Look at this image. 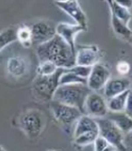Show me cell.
<instances>
[{
  "label": "cell",
  "instance_id": "30",
  "mask_svg": "<svg viewBox=\"0 0 132 151\" xmlns=\"http://www.w3.org/2000/svg\"><path fill=\"white\" fill-rule=\"evenodd\" d=\"M114 1L128 9L132 8V0H114Z\"/></svg>",
  "mask_w": 132,
  "mask_h": 151
},
{
  "label": "cell",
  "instance_id": "1",
  "mask_svg": "<svg viewBox=\"0 0 132 151\" xmlns=\"http://www.w3.org/2000/svg\"><path fill=\"white\" fill-rule=\"evenodd\" d=\"M37 55L40 61H52L59 68L68 69L75 64V53L58 34H55L50 40L38 45Z\"/></svg>",
  "mask_w": 132,
  "mask_h": 151
},
{
  "label": "cell",
  "instance_id": "6",
  "mask_svg": "<svg viewBox=\"0 0 132 151\" xmlns=\"http://www.w3.org/2000/svg\"><path fill=\"white\" fill-rule=\"evenodd\" d=\"M50 109L55 119L63 127H70L83 113L77 108L52 99Z\"/></svg>",
  "mask_w": 132,
  "mask_h": 151
},
{
  "label": "cell",
  "instance_id": "26",
  "mask_svg": "<svg viewBox=\"0 0 132 151\" xmlns=\"http://www.w3.org/2000/svg\"><path fill=\"white\" fill-rule=\"evenodd\" d=\"M70 71H72L75 74H77V76L84 78H88L90 73H91L92 66H83V65H77L75 64L73 67L68 68Z\"/></svg>",
  "mask_w": 132,
  "mask_h": 151
},
{
  "label": "cell",
  "instance_id": "3",
  "mask_svg": "<svg viewBox=\"0 0 132 151\" xmlns=\"http://www.w3.org/2000/svg\"><path fill=\"white\" fill-rule=\"evenodd\" d=\"M63 70V68H58L54 74L49 76L38 75L33 81L32 86L35 96L45 101L52 100L56 89L60 85V78Z\"/></svg>",
  "mask_w": 132,
  "mask_h": 151
},
{
  "label": "cell",
  "instance_id": "22",
  "mask_svg": "<svg viewBox=\"0 0 132 151\" xmlns=\"http://www.w3.org/2000/svg\"><path fill=\"white\" fill-rule=\"evenodd\" d=\"M16 41V29H14V28L4 29L3 31L0 32V51H2L6 46L9 45Z\"/></svg>",
  "mask_w": 132,
  "mask_h": 151
},
{
  "label": "cell",
  "instance_id": "24",
  "mask_svg": "<svg viewBox=\"0 0 132 151\" xmlns=\"http://www.w3.org/2000/svg\"><path fill=\"white\" fill-rule=\"evenodd\" d=\"M58 68H59L58 66L52 63V61L42 60L40 61V64L38 65L37 73L38 75H42V76H49L54 74L58 70Z\"/></svg>",
  "mask_w": 132,
  "mask_h": 151
},
{
  "label": "cell",
  "instance_id": "23",
  "mask_svg": "<svg viewBox=\"0 0 132 151\" xmlns=\"http://www.w3.org/2000/svg\"><path fill=\"white\" fill-rule=\"evenodd\" d=\"M97 136H98V132H87V133L75 136L74 144L77 146H79V147H84V146L93 144V142Z\"/></svg>",
  "mask_w": 132,
  "mask_h": 151
},
{
  "label": "cell",
  "instance_id": "9",
  "mask_svg": "<svg viewBox=\"0 0 132 151\" xmlns=\"http://www.w3.org/2000/svg\"><path fill=\"white\" fill-rule=\"evenodd\" d=\"M110 78V71L105 64L98 63L92 66L91 73L87 78V85L93 92L102 91L108 80Z\"/></svg>",
  "mask_w": 132,
  "mask_h": 151
},
{
  "label": "cell",
  "instance_id": "11",
  "mask_svg": "<svg viewBox=\"0 0 132 151\" xmlns=\"http://www.w3.org/2000/svg\"><path fill=\"white\" fill-rule=\"evenodd\" d=\"M32 45H41L50 40L56 34V27L45 22H36L30 27Z\"/></svg>",
  "mask_w": 132,
  "mask_h": 151
},
{
  "label": "cell",
  "instance_id": "12",
  "mask_svg": "<svg viewBox=\"0 0 132 151\" xmlns=\"http://www.w3.org/2000/svg\"><path fill=\"white\" fill-rule=\"evenodd\" d=\"M61 11L67 13L70 17H72L77 24L82 26L87 29V16L81 7L79 6L77 0H70L67 2L55 3Z\"/></svg>",
  "mask_w": 132,
  "mask_h": 151
},
{
  "label": "cell",
  "instance_id": "4",
  "mask_svg": "<svg viewBox=\"0 0 132 151\" xmlns=\"http://www.w3.org/2000/svg\"><path fill=\"white\" fill-rule=\"evenodd\" d=\"M20 129L29 138L40 136L45 127V118L44 114L37 110H29L23 113L19 118Z\"/></svg>",
  "mask_w": 132,
  "mask_h": 151
},
{
  "label": "cell",
  "instance_id": "28",
  "mask_svg": "<svg viewBox=\"0 0 132 151\" xmlns=\"http://www.w3.org/2000/svg\"><path fill=\"white\" fill-rule=\"evenodd\" d=\"M123 144L126 150H132V129L124 134Z\"/></svg>",
  "mask_w": 132,
  "mask_h": 151
},
{
  "label": "cell",
  "instance_id": "29",
  "mask_svg": "<svg viewBox=\"0 0 132 151\" xmlns=\"http://www.w3.org/2000/svg\"><path fill=\"white\" fill-rule=\"evenodd\" d=\"M127 115L132 117V91L129 90V93L127 94L126 102V107L124 111Z\"/></svg>",
  "mask_w": 132,
  "mask_h": 151
},
{
  "label": "cell",
  "instance_id": "25",
  "mask_svg": "<svg viewBox=\"0 0 132 151\" xmlns=\"http://www.w3.org/2000/svg\"><path fill=\"white\" fill-rule=\"evenodd\" d=\"M93 147H94V150L95 151H104V150H116L113 146L108 143V142L102 137L101 135H99L95 138L93 142Z\"/></svg>",
  "mask_w": 132,
  "mask_h": 151
},
{
  "label": "cell",
  "instance_id": "20",
  "mask_svg": "<svg viewBox=\"0 0 132 151\" xmlns=\"http://www.w3.org/2000/svg\"><path fill=\"white\" fill-rule=\"evenodd\" d=\"M74 83H83L87 84V78H84L75 74L69 69H64L60 78V85L62 84H74Z\"/></svg>",
  "mask_w": 132,
  "mask_h": 151
},
{
  "label": "cell",
  "instance_id": "21",
  "mask_svg": "<svg viewBox=\"0 0 132 151\" xmlns=\"http://www.w3.org/2000/svg\"><path fill=\"white\" fill-rule=\"evenodd\" d=\"M17 41H19L25 47H29L32 45V35L30 27L21 26L16 29Z\"/></svg>",
  "mask_w": 132,
  "mask_h": 151
},
{
  "label": "cell",
  "instance_id": "33",
  "mask_svg": "<svg viewBox=\"0 0 132 151\" xmlns=\"http://www.w3.org/2000/svg\"><path fill=\"white\" fill-rule=\"evenodd\" d=\"M130 90H131V91H132V84H131V87H130Z\"/></svg>",
  "mask_w": 132,
  "mask_h": 151
},
{
  "label": "cell",
  "instance_id": "15",
  "mask_svg": "<svg viewBox=\"0 0 132 151\" xmlns=\"http://www.w3.org/2000/svg\"><path fill=\"white\" fill-rule=\"evenodd\" d=\"M27 70V60L20 56H14L7 61V71L13 78H20L26 74Z\"/></svg>",
  "mask_w": 132,
  "mask_h": 151
},
{
  "label": "cell",
  "instance_id": "2",
  "mask_svg": "<svg viewBox=\"0 0 132 151\" xmlns=\"http://www.w3.org/2000/svg\"><path fill=\"white\" fill-rule=\"evenodd\" d=\"M91 92V89L87 84H62L59 85V87L56 89L52 99L77 108L84 113V103Z\"/></svg>",
  "mask_w": 132,
  "mask_h": 151
},
{
  "label": "cell",
  "instance_id": "32",
  "mask_svg": "<svg viewBox=\"0 0 132 151\" xmlns=\"http://www.w3.org/2000/svg\"><path fill=\"white\" fill-rule=\"evenodd\" d=\"M0 150H5V148L3 147V146H1V145H0Z\"/></svg>",
  "mask_w": 132,
  "mask_h": 151
},
{
  "label": "cell",
  "instance_id": "8",
  "mask_svg": "<svg viewBox=\"0 0 132 151\" xmlns=\"http://www.w3.org/2000/svg\"><path fill=\"white\" fill-rule=\"evenodd\" d=\"M102 51L97 45H80L75 48V64L83 66H93L100 63Z\"/></svg>",
  "mask_w": 132,
  "mask_h": 151
},
{
  "label": "cell",
  "instance_id": "34",
  "mask_svg": "<svg viewBox=\"0 0 132 151\" xmlns=\"http://www.w3.org/2000/svg\"><path fill=\"white\" fill-rule=\"evenodd\" d=\"M130 79H131V81H132V77H131V78H130Z\"/></svg>",
  "mask_w": 132,
  "mask_h": 151
},
{
  "label": "cell",
  "instance_id": "31",
  "mask_svg": "<svg viewBox=\"0 0 132 151\" xmlns=\"http://www.w3.org/2000/svg\"><path fill=\"white\" fill-rule=\"evenodd\" d=\"M70 1V0H54L55 3H61V2H67Z\"/></svg>",
  "mask_w": 132,
  "mask_h": 151
},
{
  "label": "cell",
  "instance_id": "19",
  "mask_svg": "<svg viewBox=\"0 0 132 151\" xmlns=\"http://www.w3.org/2000/svg\"><path fill=\"white\" fill-rule=\"evenodd\" d=\"M107 2L112 15H114L115 17L120 19L123 22H125L126 24H129L132 18V14L128 9L121 6V5L116 3L114 0H107Z\"/></svg>",
  "mask_w": 132,
  "mask_h": 151
},
{
  "label": "cell",
  "instance_id": "14",
  "mask_svg": "<svg viewBox=\"0 0 132 151\" xmlns=\"http://www.w3.org/2000/svg\"><path fill=\"white\" fill-rule=\"evenodd\" d=\"M74 137L87 132H98V125L95 118L88 114H81L78 119L75 123Z\"/></svg>",
  "mask_w": 132,
  "mask_h": 151
},
{
  "label": "cell",
  "instance_id": "13",
  "mask_svg": "<svg viewBox=\"0 0 132 151\" xmlns=\"http://www.w3.org/2000/svg\"><path fill=\"white\" fill-rule=\"evenodd\" d=\"M132 81L126 77L110 78L103 88V93L106 99H108L114 96H117L126 90L130 89Z\"/></svg>",
  "mask_w": 132,
  "mask_h": 151
},
{
  "label": "cell",
  "instance_id": "16",
  "mask_svg": "<svg viewBox=\"0 0 132 151\" xmlns=\"http://www.w3.org/2000/svg\"><path fill=\"white\" fill-rule=\"evenodd\" d=\"M106 117L114 122V124L123 131L124 134L132 129V117L127 115L125 111H108Z\"/></svg>",
  "mask_w": 132,
  "mask_h": 151
},
{
  "label": "cell",
  "instance_id": "17",
  "mask_svg": "<svg viewBox=\"0 0 132 151\" xmlns=\"http://www.w3.org/2000/svg\"><path fill=\"white\" fill-rule=\"evenodd\" d=\"M111 27L115 34L122 40L128 41L132 37V29L128 27V24H126L120 19H118L111 14Z\"/></svg>",
  "mask_w": 132,
  "mask_h": 151
},
{
  "label": "cell",
  "instance_id": "10",
  "mask_svg": "<svg viewBox=\"0 0 132 151\" xmlns=\"http://www.w3.org/2000/svg\"><path fill=\"white\" fill-rule=\"evenodd\" d=\"M87 29L78 24H69V23H60L56 27V34L60 36L62 39L71 46V48L75 53V37L80 32L86 31Z\"/></svg>",
  "mask_w": 132,
  "mask_h": 151
},
{
  "label": "cell",
  "instance_id": "27",
  "mask_svg": "<svg viewBox=\"0 0 132 151\" xmlns=\"http://www.w3.org/2000/svg\"><path fill=\"white\" fill-rule=\"evenodd\" d=\"M116 70L119 75L121 76H126L127 74L129 73L130 71V65L128 63H126L125 60H122V61H119V63H117L116 65Z\"/></svg>",
  "mask_w": 132,
  "mask_h": 151
},
{
  "label": "cell",
  "instance_id": "7",
  "mask_svg": "<svg viewBox=\"0 0 132 151\" xmlns=\"http://www.w3.org/2000/svg\"><path fill=\"white\" fill-rule=\"evenodd\" d=\"M108 112L107 99L98 92H91L84 103V113L93 118L105 117Z\"/></svg>",
  "mask_w": 132,
  "mask_h": 151
},
{
  "label": "cell",
  "instance_id": "5",
  "mask_svg": "<svg viewBox=\"0 0 132 151\" xmlns=\"http://www.w3.org/2000/svg\"><path fill=\"white\" fill-rule=\"evenodd\" d=\"M98 125V134L104 137L116 150H126L123 139L124 133L118 127L114 122L108 117H98L95 118Z\"/></svg>",
  "mask_w": 132,
  "mask_h": 151
},
{
  "label": "cell",
  "instance_id": "18",
  "mask_svg": "<svg viewBox=\"0 0 132 151\" xmlns=\"http://www.w3.org/2000/svg\"><path fill=\"white\" fill-rule=\"evenodd\" d=\"M129 90L123 92L117 96H114L110 98L107 99V104H108V111H113V112H118V111H124L125 107H126V102L127 98V94L129 93Z\"/></svg>",
  "mask_w": 132,
  "mask_h": 151
}]
</instances>
